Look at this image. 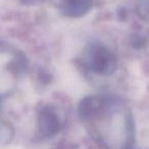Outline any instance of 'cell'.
Here are the masks:
<instances>
[{"mask_svg": "<svg viewBox=\"0 0 149 149\" xmlns=\"http://www.w3.org/2000/svg\"><path fill=\"white\" fill-rule=\"evenodd\" d=\"M59 128L58 118L55 112L50 108H44L40 116V129L46 136H52L56 134Z\"/></svg>", "mask_w": 149, "mask_h": 149, "instance_id": "obj_2", "label": "cell"}, {"mask_svg": "<svg viewBox=\"0 0 149 149\" xmlns=\"http://www.w3.org/2000/svg\"><path fill=\"white\" fill-rule=\"evenodd\" d=\"M86 62L92 70L98 74H111L116 68V61L106 48L100 45H91L85 52Z\"/></svg>", "mask_w": 149, "mask_h": 149, "instance_id": "obj_1", "label": "cell"}]
</instances>
